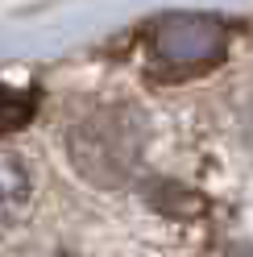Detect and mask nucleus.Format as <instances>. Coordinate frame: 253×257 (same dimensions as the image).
Listing matches in <instances>:
<instances>
[{
    "label": "nucleus",
    "instance_id": "obj_1",
    "mask_svg": "<svg viewBox=\"0 0 253 257\" xmlns=\"http://www.w3.org/2000/svg\"><path fill=\"white\" fill-rule=\"evenodd\" d=\"M158 58L166 67H179V71H199V67H212L224 54V29H220L212 17H166L158 25Z\"/></svg>",
    "mask_w": 253,
    "mask_h": 257
},
{
    "label": "nucleus",
    "instance_id": "obj_2",
    "mask_svg": "<svg viewBox=\"0 0 253 257\" xmlns=\"http://www.w3.org/2000/svg\"><path fill=\"white\" fill-rule=\"evenodd\" d=\"M29 203V170L13 154H0V228L17 220Z\"/></svg>",
    "mask_w": 253,
    "mask_h": 257
},
{
    "label": "nucleus",
    "instance_id": "obj_3",
    "mask_svg": "<svg viewBox=\"0 0 253 257\" xmlns=\"http://www.w3.org/2000/svg\"><path fill=\"white\" fill-rule=\"evenodd\" d=\"M29 116H34V95L9 87V83H0V133H9V128L25 124Z\"/></svg>",
    "mask_w": 253,
    "mask_h": 257
}]
</instances>
